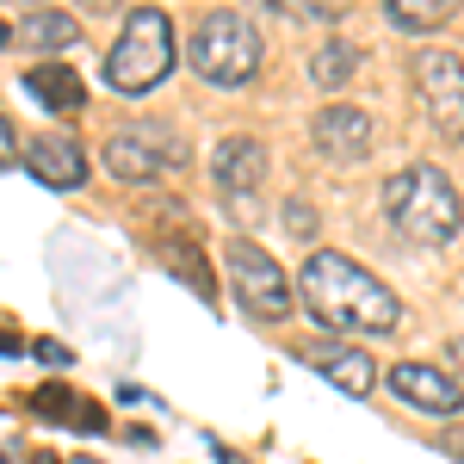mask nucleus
<instances>
[{
    "mask_svg": "<svg viewBox=\"0 0 464 464\" xmlns=\"http://www.w3.org/2000/svg\"><path fill=\"white\" fill-rule=\"evenodd\" d=\"M297 297H304V310H310L322 328H334V334H391L396 322H402L396 291L384 285L378 273H365L359 260H347V254H334V248H316L304 260Z\"/></svg>",
    "mask_w": 464,
    "mask_h": 464,
    "instance_id": "f257e3e1",
    "label": "nucleus"
},
{
    "mask_svg": "<svg viewBox=\"0 0 464 464\" xmlns=\"http://www.w3.org/2000/svg\"><path fill=\"white\" fill-rule=\"evenodd\" d=\"M384 217L415 248H446L464 229V198L433 161H409V168H396L384 179Z\"/></svg>",
    "mask_w": 464,
    "mask_h": 464,
    "instance_id": "f03ea898",
    "label": "nucleus"
},
{
    "mask_svg": "<svg viewBox=\"0 0 464 464\" xmlns=\"http://www.w3.org/2000/svg\"><path fill=\"white\" fill-rule=\"evenodd\" d=\"M168 69H174V19L161 6H130L124 32H118V44L106 56V87L137 100L149 87H161Z\"/></svg>",
    "mask_w": 464,
    "mask_h": 464,
    "instance_id": "7ed1b4c3",
    "label": "nucleus"
},
{
    "mask_svg": "<svg viewBox=\"0 0 464 464\" xmlns=\"http://www.w3.org/2000/svg\"><path fill=\"white\" fill-rule=\"evenodd\" d=\"M192 69L205 74L211 87H242V81H254V69H260V25H254L248 13H236V6H223V13H211V19H198V32H192Z\"/></svg>",
    "mask_w": 464,
    "mask_h": 464,
    "instance_id": "20e7f679",
    "label": "nucleus"
},
{
    "mask_svg": "<svg viewBox=\"0 0 464 464\" xmlns=\"http://www.w3.org/2000/svg\"><path fill=\"white\" fill-rule=\"evenodd\" d=\"M100 161H106L111 179L149 186V179L186 168L192 155H186V143H179V130H168V124H124V130H111V137H106Z\"/></svg>",
    "mask_w": 464,
    "mask_h": 464,
    "instance_id": "39448f33",
    "label": "nucleus"
},
{
    "mask_svg": "<svg viewBox=\"0 0 464 464\" xmlns=\"http://www.w3.org/2000/svg\"><path fill=\"white\" fill-rule=\"evenodd\" d=\"M223 260H229V285H236V304L248 310L254 322H285L297 304H291V279L279 273V260L260 248V242H229L223 248Z\"/></svg>",
    "mask_w": 464,
    "mask_h": 464,
    "instance_id": "423d86ee",
    "label": "nucleus"
},
{
    "mask_svg": "<svg viewBox=\"0 0 464 464\" xmlns=\"http://www.w3.org/2000/svg\"><path fill=\"white\" fill-rule=\"evenodd\" d=\"M415 87L440 137H464V63L452 50H421L415 56Z\"/></svg>",
    "mask_w": 464,
    "mask_h": 464,
    "instance_id": "0eeeda50",
    "label": "nucleus"
},
{
    "mask_svg": "<svg viewBox=\"0 0 464 464\" xmlns=\"http://www.w3.org/2000/svg\"><path fill=\"white\" fill-rule=\"evenodd\" d=\"M211 179L223 186L229 211H248V198H260V179H266V149L254 137H223L211 149Z\"/></svg>",
    "mask_w": 464,
    "mask_h": 464,
    "instance_id": "6e6552de",
    "label": "nucleus"
},
{
    "mask_svg": "<svg viewBox=\"0 0 464 464\" xmlns=\"http://www.w3.org/2000/svg\"><path fill=\"white\" fill-rule=\"evenodd\" d=\"M310 143L334 168H353L372 155V118H365V106H322L316 124H310Z\"/></svg>",
    "mask_w": 464,
    "mask_h": 464,
    "instance_id": "1a4fd4ad",
    "label": "nucleus"
},
{
    "mask_svg": "<svg viewBox=\"0 0 464 464\" xmlns=\"http://www.w3.org/2000/svg\"><path fill=\"white\" fill-rule=\"evenodd\" d=\"M297 365L322 372L334 391H347V396H365L372 384H378L372 353H359V347H347V341H304V347H297Z\"/></svg>",
    "mask_w": 464,
    "mask_h": 464,
    "instance_id": "9d476101",
    "label": "nucleus"
},
{
    "mask_svg": "<svg viewBox=\"0 0 464 464\" xmlns=\"http://www.w3.org/2000/svg\"><path fill=\"white\" fill-rule=\"evenodd\" d=\"M391 391L402 396L409 409H421V415H459L464 409V391L440 372V365H421V359L391 365Z\"/></svg>",
    "mask_w": 464,
    "mask_h": 464,
    "instance_id": "9b49d317",
    "label": "nucleus"
},
{
    "mask_svg": "<svg viewBox=\"0 0 464 464\" xmlns=\"http://www.w3.org/2000/svg\"><path fill=\"white\" fill-rule=\"evenodd\" d=\"M19 161H25L44 186H56V192H81V186H87V149L74 143V137L44 130V137H32V149H25Z\"/></svg>",
    "mask_w": 464,
    "mask_h": 464,
    "instance_id": "f8f14e48",
    "label": "nucleus"
},
{
    "mask_svg": "<svg viewBox=\"0 0 464 464\" xmlns=\"http://www.w3.org/2000/svg\"><path fill=\"white\" fill-rule=\"evenodd\" d=\"M25 93H32L44 111H81L87 106V87L69 63H32L25 69Z\"/></svg>",
    "mask_w": 464,
    "mask_h": 464,
    "instance_id": "ddd939ff",
    "label": "nucleus"
},
{
    "mask_svg": "<svg viewBox=\"0 0 464 464\" xmlns=\"http://www.w3.org/2000/svg\"><path fill=\"white\" fill-rule=\"evenodd\" d=\"M161 266H168V273H174L192 297L217 304V273H211V260H205V248H198V242H186V236H161Z\"/></svg>",
    "mask_w": 464,
    "mask_h": 464,
    "instance_id": "4468645a",
    "label": "nucleus"
},
{
    "mask_svg": "<svg viewBox=\"0 0 464 464\" xmlns=\"http://www.w3.org/2000/svg\"><path fill=\"white\" fill-rule=\"evenodd\" d=\"M13 37L32 44V50H69L74 37H81V25H74L69 13H56V6H32V13L13 25Z\"/></svg>",
    "mask_w": 464,
    "mask_h": 464,
    "instance_id": "2eb2a0df",
    "label": "nucleus"
},
{
    "mask_svg": "<svg viewBox=\"0 0 464 464\" xmlns=\"http://www.w3.org/2000/svg\"><path fill=\"white\" fill-rule=\"evenodd\" d=\"M353 69H359V50H353V44H341V37H328L316 56H310V81H316V87H347Z\"/></svg>",
    "mask_w": 464,
    "mask_h": 464,
    "instance_id": "dca6fc26",
    "label": "nucleus"
},
{
    "mask_svg": "<svg viewBox=\"0 0 464 464\" xmlns=\"http://www.w3.org/2000/svg\"><path fill=\"white\" fill-rule=\"evenodd\" d=\"M384 19H391L396 32H440L452 19V0H391Z\"/></svg>",
    "mask_w": 464,
    "mask_h": 464,
    "instance_id": "f3484780",
    "label": "nucleus"
},
{
    "mask_svg": "<svg viewBox=\"0 0 464 464\" xmlns=\"http://www.w3.org/2000/svg\"><path fill=\"white\" fill-rule=\"evenodd\" d=\"M69 409H74V391H63V384H44V391L32 396L37 421H69Z\"/></svg>",
    "mask_w": 464,
    "mask_h": 464,
    "instance_id": "a211bd4d",
    "label": "nucleus"
},
{
    "mask_svg": "<svg viewBox=\"0 0 464 464\" xmlns=\"http://www.w3.org/2000/svg\"><path fill=\"white\" fill-rule=\"evenodd\" d=\"M285 229L297 236V242H316V229H322L316 205H304V198H291V205H285Z\"/></svg>",
    "mask_w": 464,
    "mask_h": 464,
    "instance_id": "6ab92c4d",
    "label": "nucleus"
},
{
    "mask_svg": "<svg viewBox=\"0 0 464 464\" xmlns=\"http://www.w3.org/2000/svg\"><path fill=\"white\" fill-rule=\"evenodd\" d=\"M106 409H100V402H87V396H74V409H69V428L74 433H106Z\"/></svg>",
    "mask_w": 464,
    "mask_h": 464,
    "instance_id": "aec40b11",
    "label": "nucleus"
},
{
    "mask_svg": "<svg viewBox=\"0 0 464 464\" xmlns=\"http://www.w3.org/2000/svg\"><path fill=\"white\" fill-rule=\"evenodd\" d=\"M32 359H44V365H69V347H63V341H32Z\"/></svg>",
    "mask_w": 464,
    "mask_h": 464,
    "instance_id": "412c9836",
    "label": "nucleus"
},
{
    "mask_svg": "<svg viewBox=\"0 0 464 464\" xmlns=\"http://www.w3.org/2000/svg\"><path fill=\"white\" fill-rule=\"evenodd\" d=\"M25 353V341H19V328H0V359H19Z\"/></svg>",
    "mask_w": 464,
    "mask_h": 464,
    "instance_id": "4be33fe9",
    "label": "nucleus"
},
{
    "mask_svg": "<svg viewBox=\"0 0 464 464\" xmlns=\"http://www.w3.org/2000/svg\"><path fill=\"white\" fill-rule=\"evenodd\" d=\"M0 168H13V124L0 118Z\"/></svg>",
    "mask_w": 464,
    "mask_h": 464,
    "instance_id": "5701e85b",
    "label": "nucleus"
},
{
    "mask_svg": "<svg viewBox=\"0 0 464 464\" xmlns=\"http://www.w3.org/2000/svg\"><path fill=\"white\" fill-rule=\"evenodd\" d=\"M217 452V464H242V452H229V446H211Z\"/></svg>",
    "mask_w": 464,
    "mask_h": 464,
    "instance_id": "b1692460",
    "label": "nucleus"
},
{
    "mask_svg": "<svg viewBox=\"0 0 464 464\" xmlns=\"http://www.w3.org/2000/svg\"><path fill=\"white\" fill-rule=\"evenodd\" d=\"M25 464H63V459H56V452H32Z\"/></svg>",
    "mask_w": 464,
    "mask_h": 464,
    "instance_id": "393cba45",
    "label": "nucleus"
},
{
    "mask_svg": "<svg viewBox=\"0 0 464 464\" xmlns=\"http://www.w3.org/2000/svg\"><path fill=\"white\" fill-rule=\"evenodd\" d=\"M6 44H13V25H6V19H0V50H6Z\"/></svg>",
    "mask_w": 464,
    "mask_h": 464,
    "instance_id": "a878e982",
    "label": "nucleus"
},
{
    "mask_svg": "<svg viewBox=\"0 0 464 464\" xmlns=\"http://www.w3.org/2000/svg\"><path fill=\"white\" fill-rule=\"evenodd\" d=\"M452 359H459V372H464V341H452Z\"/></svg>",
    "mask_w": 464,
    "mask_h": 464,
    "instance_id": "bb28decb",
    "label": "nucleus"
},
{
    "mask_svg": "<svg viewBox=\"0 0 464 464\" xmlns=\"http://www.w3.org/2000/svg\"><path fill=\"white\" fill-rule=\"evenodd\" d=\"M74 464H100V459H74Z\"/></svg>",
    "mask_w": 464,
    "mask_h": 464,
    "instance_id": "cd10ccee",
    "label": "nucleus"
}]
</instances>
